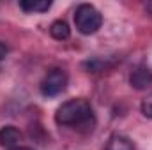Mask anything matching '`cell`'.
<instances>
[{
  "mask_svg": "<svg viewBox=\"0 0 152 150\" xmlns=\"http://www.w3.org/2000/svg\"><path fill=\"white\" fill-rule=\"evenodd\" d=\"M55 122L58 125L73 127V129H83V127L92 129L96 124L92 104L83 97L69 99L58 106V110L55 113Z\"/></svg>",
  "mask_w": 152,
  "mask_h": 150,
  "instance_id": "obj_1",
  "label": "cell"
},
{
  "mask_svg": "<svg viewBox=\"0 0 152 150\" xmlns=\"http://www.w3.org/2000/svg\"><path fill=\"white\" fill-rule=\"evenodd\" d=\"M75 25L83 36L96 34L103 25V14L90 4H81L75 11Z\"/></svg>",
  "mask_w": 152,
  "mask_h": 150,
  "instance_id": "obj_2",
  "label": "cell"
},
{
  "mask_svg": "<svg viewBox=\"0 0 152 150\" xmlns=\"http://www.w3.org/2000/svg\"><path fill=\"white\" fill-rule=\"evenodd\" d=\"M67 81H69V78H67L66 71L51 69V71H48L44 74L41 85H39V90H41V94L44 97H57V95H60L66 90Z\"/></svg>",
  "mask_w": 152,
  "mask_h": 150,
  "instance_id": "obj_3",
  "label": "cell"
},
{
  "mask_svg": "<svg viewBox=\"0 0 152 150\" xmlns=\"http://www.w3.org/2000/svg\"><path fill=\"white\" fill-rule=\"evenodd\" d=\"M129 85L134 90H147L152 85V69L147 66H140L136 67L131 74H129Z\"/></svg>",
  "mask_w": 152,
  "mask_h": 150,
  "instance_id": "obj_4",
  "label": "cell"
},
{
  "mask_svg": "<svg viewBox=\"0 0 152 150\" xmlns=\"http://www.w3.org/2000/svg\"><path fill=\"white\" fill-rule=\"evenodd\" d=\"M23 134L18 127L14 125H4L0 129V145L5 147V149H14V147H20V141H21Z\"/></svg>",
  "mask_w": 152,
  "mask_h": 150,
  "instance_id": "obj_5",
  "label": "cell"
},
{
  "mask_svg": "<svg viewBox=\"0 0 152 150\" xmlns=\"http://www.w3.org/2000/svg\"><path fill=\"white\" fill-rule=\"evenodd\" d=\"M104 150H134V143L124 134H112L106 141Z\"/></svg>",
  "mask_w": 152,
  "mask_h": 150,
  "instance_id": "obj_6",
  "label": "cell"
},
{
  "mask_svg": "<svg viewBox=\"0 0 152 150\" xmlns=\"http://www.w3.org/2000/svg\"><path fill=\"white\" fill-rule=\"evenodd\" d=\"M50 7H51L50 0H21L20 2V9H23L28 14H32V12H46Z\"/></svg>",
  "mask_w": 152,
  "mask_h": 150,
  "instance_id": "obj_7",
  "label": "cell"
},
{
  "mask_svg": "<svg viewBox=\"0 0 152 150\" xmlns=\"http://www.w3.org/2000/svg\"><path fill=\"white\" fill-rule=\"evenodd\" d=\"M50 36L53 39H57V41H66L71 36V28L64 20H55L50 25Z\"/></svg>",
  "mask_w": 152,
  "mask_h": 150,
  "instance_id": "obj_8",
  "label": "cell"
},
{
  "mask_svg": "<svg viewBox=\"0 0 152 150\" xmlns=\"http://www.w3.org/2000/svg\"><path fill=\"white\" fill-rule=\"evenodd\" d=\"M140 110H142V115L143 117H147V118H152V94H149L143 101H142V104H140Z\"/></svg>",
  "mask_w": 152,
  "mask_h": 150,
  "instance_id": "obj_9",
  "label": "cell"
},
{
  "mask_svg": "<svg viewBox=\"0 0 152 150\" xmlns=\"http://www.w3.org/2000/svg\"><path fill=\"white\" fill-rule=\"evenodd\" d=\"M7 53H9V46H7L5 42H2V41H0V62L7 57Z\"/></svg>",
  "mask_w": 152,
  "mask_h": 150,
  "instance_id": "obj_10",
  "label": "cell"
},
{
  "mask_svg": "<svg viewBox=\"0 0 152 150\" xmlns=\"http://www.w3.org/2000/svg\"><path fill=\"white\" fill-rule=\"evenodd\" d=\"M145 9L149 11V14H151V16H152V2H149V4L145 5Z\"/></svg>",
  "mask_w": 152,
  "mask_h": 150,
  "instance_id": "obj_11",
  "label": "cell"
},
{
  "mask_svg": "<svg viewBox=\"0 0 152 150\" xmlns=\"http://www.w3.org/2000/svg\"><path fill=\"white\" fill-rule=\"evenodd\" d=\"M11 150H32V149H28V147H14V149H11Z\"/></svg>",
  "mask_w": 152,
  "mask_h": 150,
  "instance_id": "obj_12",
  "label": "cell"
}]
</instances>
